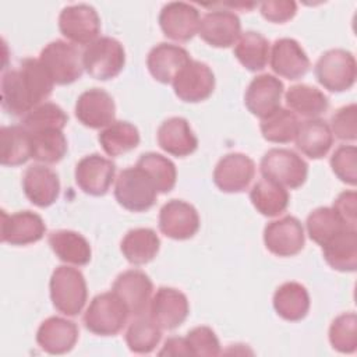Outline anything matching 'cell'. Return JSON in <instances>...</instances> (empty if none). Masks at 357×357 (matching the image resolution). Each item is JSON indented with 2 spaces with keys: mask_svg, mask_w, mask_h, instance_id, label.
<instances>
[{
  "mask_svg": "<svg viewBox=\"0 0 357 357\" xmlns=\"http://www.w3.org/2000/svg\"><path fill=\"white\" fill-rule=\"evenodd\" d=\"M156 197V185L144 169L135 165L119 173L114 185V198L124 209L130 212H145L155 205Z\"/></svg>",
  "mask_w": 357,
  "mask_h": 357,
  "instance_id": "obj_3",
  "label": "cell"
},
{
  "mask_svg": "<svg viewBox=\"0 0 357 357\" xmlns=\"http://www.w3.org/2000/svg\"><path fill=\"white\" fill-rule=\"evenodd\" d=\"M191 60L192 59L184 47L162 42L149 50L146 56V67L156 81L172 84L177 73Z\"/></svg>",
  "mask_w": 357,
  "mask_h": 357,
  "instance_id": "obj_25",
  "label": "cell"
},
{
  "mask_svg": "<svg viewBox=\"0 0 357 357\" xmlns=\"http://www.w3.org/2000/svg\"><path fill=\"white\" fill-rule=\"evenodd\" d=\"M250 199L261 215L266 218H275L286 211L290 197L283 185L269 178H261L252 185L250 191Z\"/></svg>",
  "mask_w": 357,
  "mask_h": 357,
  "instance_id": "obj_33",
  "label": "cell"
},
{
  "mask_svg": "<svg viewBox=\"0 0 357 357\" xmlns=\"http://www.w3.org/2000/svg\"><path fill=\"white\" fill-rule=\"evenodd\" d=\"M331 167L335 176L349 184L357 183V148L354 145H340L331 156Z\"/></svg>",
  "mask_w": 357,
  "mask_h": 357,
  "instance_id": "obj_44",
  "label": "cell"
},
{
  "mask_svg": "<svg viewBox=\"0 0 357 357\" xmlns=\"http://www.w3.org/2000/svg\"><path fill=\"white\" fill-rule=\"evenodd\" d=\"M273 308L276 314L286 321H301L310 310L308 290L298 282L280 284L273 294Z\"/></svg>",
  "mask_w": 357,
  "mask_h": 357,
  "instance_id": "obj_31",
  "label": "cell"
},
{
  "mask_svg": "<svg viewBox=\"0 0 357 357\" xmlns=\"http://www.w3.org/2000/svg\"><path fill=\"white\" fill-rule=\"evenodd\" d=\"M75 117L78 121L93 130L106 128L114 123L116 105L110 93L100 88H91L82 92L75 103Z\"/></svg>",
  "mask_w": 357,
  "mask_h": 357,
  "instance_id": "obj_19",
  "label": "cell"
},
{
  "mask_svg": "<svg viewBox=\"0 0 357 357\" xmlns=\"http://www.w3.org/2000/svg\"><path fill=\"white\" fill-rule=\"evenodd\" d=\"M98 139L105 153L116 158L135 149L141 137L134 124L128 121H114L99 132Z\"/></svg>",
  "mask_w": 357,
  "mask_h": 357,
  "instance_id": "obj_36",
  "label": "cell"
},
{
  "mask_svg": "<svg viewBox=\"0 0 357 357\" xmlns=\"http://www.w3.org/2000/svg\"><path fill=\"white\" fill-rule=\"evenodd\" d=\"M162 339V328L151 318V315H137L128 325L126 332V343L128 349L138 354H148L155 350Z\"/></svg>",
  "mask_w": 357,
  "mask_h": 357,
  "instance_id": "obj_37",
  "label": "cell"
},
{
  "mask_svg": "<svg viewBox=\"0 0 357 357\" xmlns=\"http://www.w3.org/2000/svg\"><path fill=\"white\" fill-rule=\"evenodd\" d=\"M78 335L75 322L61 317H49L38 328L36 343L49 354H66L74 349Z\"/></svg>",
  "mask_w": 357,
  "mask_h": 357,
  "instance_id": "obj_24",
  "label": "cell"
},
{
  "mask_svg": "<svg viewBox=\"0 0 357 357\" xmlns=\"http://www.w3.org/2000/svg\"><path fill=\"white\" fill-rule=\"evenodd\" d=\"M198 35L213 47H230L241 35L240 18L230 10L209 11L201 18Z\"/></svg>",
  "mask_w": 357,
  "mask_h": 357,
  "instance_id": "obj_21",
  "label": "cell"
},
{
  "mask_svg": "<svg viewBox=\"0 0 357 357\" xmlns=\"http://www.w3.org/2000/svg\"><path fill=\"white\" fill-rule=\"evenodd\" d=\"M254 176V160L244 153L233 152L225 155L216 163L213 170V183L223 192H243L248 188Z\"/></svg>",
  "mask_w": 357,
  "mask_h": 357,
  "instance_id": "obj_12",
  "label": "cell"
},
{
  "mask_svg": "<svg viewBox=\"0 0 357 357\" xmlns=\"http://www.w3.org/2000/svg\"><path fill=\"white\" fill-rule=\"evenodd\" d=\"M68 116L53 102H43L33 107L22 117V124L28 132H39L45 130H63L67 126Z\"/></svg>",
  "mask_w": 357,
  "mask_h": 357,
  "instance_id": "obj_42",
  "label": "cell"
},
{
  "mask_svg": "<svg viewBox=\"0 0 357 357\" xmlns=\"http://www.w3.org/2000/svg\"><path fill=\"white\" fill-rule=\"evenodd\" d=\"M49 245L56 257L75 266H84L89 264L92 250L88 240L73 230H56L49 234Z\"/></svg>",
  "mask_w": 357,
  "mask_h": 357,
  "instance_id": "obj_29",
  "label": "cell"
},
{
  "mask_svg": "<svg viewBox=\"0 0 357 357\" xmlns=\"http://www.w3.org/2000/svg\"><path fill=\"white\" fill-rule=\"evenodd\" d=\"M199 22V11L192 4L184 1L167 3L159 14V25L163 35L177 42L192 39L198 33Z\"/></svg>",
  "mask_w": 357,
  "mask_h": 357,
  "instance_id": "obj_17",
  "label": "cell"
},
{
  "mask_svg": "<svg viewBox=\"0 0 357 357\" xmlns=\"http://www.w3.org/2000/svg\"><path fill=\"white\" fill-rule=\"evenodd\" d=\"M128 315L124 303L113 291H106L92 298L84 314V325L93 335L114 336L124 328Z\"/></svg>",
  "mask_w": 357,
  "mask_h": 357,
  "instance_id": "obj_4",
  "label": "cell"
},
{
  "mask_svg": "<svg viewBox=\"0 0 357 357\" xmlns=\"http://www.w3.org/2000/svg\"><path fill=\"white\" fill-rule=\"evenodd\" d=\"M32 158V138L24 126L0 128V162L3 166H20Z\"/></svg>",
  "mask_w": 357,
  "mask_h": 357,
  "instance_id": "obj_32",
  "label": "cell"
},
{
  "mask_svg": "<svg viewBox=\"0 0 357 357\" xmlns=\"http://www.w3.org/2000/svg\"><path fill=\"white\" fill-rule=\"evenodd\" d=\"M172 85L180 100L198 103L212 95L215 89V74L208 64L191 60L177 73Z\"/></svg>",
  "mask_w": 357,
  "mask_h": 357,
  "instance_id": "obj_10",
  "label": "cell"
},
{
  "mask_svg": "<svg viewBox=\"0 0 357 357\" xmlns=\"http://www.w3.org/2000/svg\"><path fill=\"white\" fill-rule=\"evenodd\" d=\"M261 174L284 188L301 187L308 176L307 162L294 151L286 148H272L261 159Z\"/></svg>",
  "mask_w": 357,
  "mask_h": 357,
  "instance_id": "obj_5",
  "label": "cell"
},
{
  "mask_svg": "<svg viewBox=\"0 0 357 357\" xmlns=\"http://www.w3.org/2000/svg\"><path fill=\"white\" fill-rule=\"evenodd\" d=\"M326 264L339 272H354L357 268V229L346 227L322 245Z\"/></svg>",
  "mask_w": 357,
  "mask_h": 357,
  "instance_id": "obj_28",
  "label": "cell"
},
{
  "mask_svg": "<svg viewBox=\"0 0 357 357\" xmlns=\"http://www.w3.org/2000/svg\"><path fill=\"white\" fill-rule=\"evenodd\" d=\"M331 131L342 141H356L357 138V106L346 105L337 109L331 117Z\"/></svg>",
  "mask_w": 357,
  "mask_h": 357,
  "instance_id": "obj_46",
  "label": "cell"
},
{
  "mask_svg": "<svg viewBox=\"0 0 357 357\" xmlns=\"http://www.w3.org/2000/svg\"><path fill=\"white\" fill-rule=\"evenodd\" d=\"M159 356H191L188 343L185 340V337H169L162 350L158 353Z\"/></svg>",
  "mask_w": 357,
  "mask_h": 357,
  "instance_id": "obj_49",
  "label": "cell"
},
{
  "mask_svg": "<svg viewBox=\"0 0 357 357\" xmlns=\"http://www.w3.org/2000/svg\"><path fill=\"white\" fill-rule=\"evenodd\" d=\"M53 86L54 82L39 59H22L17 68L1 75V107L11 116H25L52 95Z\"/></svg>",
  "mask_w": 357,
  "mask_h": 357,
  "instance_id": "obj_1",
  "label": "cell"
},
{
  "mask_svg": "<svg viewBox=\"0 0 357 357\" xmlns=\"http://www.w3.org/2000/svg\"><path fill=\"white\" fill-rule=\"evenodd\" d=\"M284 100L290 107V112L307 119H317L329 107L326 95L318 88L307 84L290 86L284 93Z\"/></svg>",
  "mask_w": 357,
  "mask_h": 357,
  "instance_id": "obj_34",
  "label": "cell"
},
{
  "mask_svg": "<svg viewBox=\"0 0 357 357\" xmlns=\"http://www.w3.org/2000/svg\"><path fill=\"white\" fill-rule=\"evenodd\" d=\"M236 59L250 71H261L269 60V42L255 31H247L240 35L233 49Z\"/></svg>",
  "mask_w": 357,
  "mask_h": 357,
  "instance_id": "obj_35",
  "label": "cell"
},
{
  "mask_svg": "<svg viewBox=\"0 0 357 357\" xmlns=\"http://www.w3.org/2000/svg\"><path fill=\"white\" fill-rule=\"evenodd\" d=\"M116 165L100 156L91 153L84 156L75 166V183L88 195H105L114 181Z\"/></svg>",
  "mask_w": 357,
  "mask_h": 357,
  "instance_id": "obj_14",
  "label": "cell"
},
{
  "mask_svg": "<svg viewBox=\"0 0 357 357\" xmlns=\"http://www.w3.org/2000/svg\"><path fill=\"white\" fill-rule=\"evenodd\" d=\"M317 81L331 92L350 89L357 77V63L349 50H326L317 61L314 68Z\"/></svg>",
  "mask_w": 357,
  "mask_h": 357,
  "instance_id": "obj_8",
  "label": "cell"
},
{
  "mask_svg": "<svg viewBox=\"0 0 357 357\" xmlns=\"http://www.w3.org/2000/svg\"><path fill=\"white\" fill-rule=\"evenodd\" d=\"M22 190L26 198L39 208L54 204L60 195V180L54 170L45 165H31L22 176Z\"/></svg>",
  "mask_w": 357,
  "mask_h": 357,
  "instance_id": "obj_23",
  "label": "cell"
},
{
  "mask_svg": "<svg viewBox=\"0 0 357 357\" xmlns=\"http://www.w3.org/2000/svg\"><path fill=\"white\" fill-rule=\"evenodd\" d=\"M152 290V280L141 269L124 271L116 278L112 286V291L124 303L130 315L134 317L146 312Z\"/></svg>",
  "mask_w": 357,
  "mask_h": 357,
  "instance_id": "obj_13",
  "label": "cell"
},
{
  "mask_svg": "<svg viewBox=\"0 0 357 357\" xmlns=\"http://www.w3.org/2000/svg\"><path fill=\"white\" fill-rule=\"evenodd\" d=\"M261 15L275 24H284L297 13V4L293 0H269L259 4Z\"/></svg>",
  "mask_w": 357,
  "mask_h": 357,
  "instance_id": "obj_47",
  "label": "cell"
},
{
  "mask_svg": "<svg viewBox=\"0 0 357 357\" xmlns=\"http://www.w3.org/2000/svg\"><path fill=\"white\" fill-rule=\"evenodd\" d=\"M46 225L43 219L32 211H18L8 215L1 211L0 238L11 245H28L43 238Z\"/></svg>",
  "mask_w": 357,
  "mask_h": 357,
  "instance_id": "obj_16",
  "label": "cell"
},
{
  "mask_svg": "<svg viewBox=\"0 0 357 357\" xmlns=\"http://www.w3.org/2000/svg\"><path fill=\"white\" fill-rule=\"evenodd\" d=\"M305 226L308 237L321 247L339 231H342L346 227H350L331 206H321L314 209L307 216Z\"/></svg>",
  "mask_w": 357,
  "mask_h": 357,
  "instance_id": "obj_38",
  "label": "cell"
},
{
  "mask_svg": "<svg viewBox=\"0 0 357 357\" xmlns=\"http://www.w3.org/2000/svg\"><path fill=\"white\" fill-rule=\"evenodd\" d=\"M199 229V215L197 209L183 201L170 199L159 211V230L173 240H188Z\"/></svg>",
  "mask_w": 357,
  "mask_h": 357,
  "instance_id": "obj_15",
  "label": "cell"
},
{
  "mask_svg": "<svg viewBox=\"0 0 357 357\" xmlns=\"http://www.w3.org/2000/svg\"><path fill=\"white\" fill-rule=\"evenodd\" d=\"M185 340L191 356L215 357L220 354V343L216 333L209 326H195L188 331Z\"/></svg>",
  "mask_w": 357,
  "mask_h": 357,
  "instance_id": "obj_45",
  "label": "cell"
},
{
  "mask_svg": "<svg viewBox=\"0 0 357 357\" xmlns=\"http://www.w3.org/2000/svg\"><path fill=\"white\" fill-rule=\"evenodd\" d=\"M137 166L149 174L156 185L158 192L166 194L174 188L177 170L176 165L169 158L156 152H146L139 156Z\"/></svg>",
  "mask_w": 357,
  "mask_h": 357,
  "instance_id": "obj_40",
  "label": "cell"
},
{
  "mask_svg": "<svg viewBox=\"0 0 357 357\" xmlns=\"http://www.w3.org/2000/svg\"><path fill=\"white\" fill-rule=\"evenodd\" d=\"M283 82L272 74H261L252 78L244 95V105L248 112L261 120L280 107Z\"/></svg>",
  "mask_w": 357,
  "mask_h": 357,
  "instance_id": "obj_20",
  "label": "cell"
},
{
  "mask_svg": "<svg viewBox=\"0 0 357 357\" xmlns=\"http://www.w3.org/2000/svg\"><path fill=\"white\" fill-rule=\"evenodd\" d=\"M296 146L311 159H321L328 155L333 145V134L329 124L322 119H308L298 123L294 137Z\"/></svg>",
  "mask_w": 357,
  "mask_h": 357,
  "instance_id": "obj_27",
  "label": "cell"
},
{
  "mask_svg": "<svg viewBox=\"0 0 357 357\" xmlns=\"http://www.w3.org/2000/svg\"><path fill=\"white\" fill-rule=\"evenodd\" d=\"M39 61L56 85H68L81 78L84 71L82 56L70 42L53 40L39 54Z\"/></svg>",
  "mask_w": 357,
  "mask_h": 357,
  "instance_id": "obj_7",
  "label": "cell"
},
{
  "mask_svg": "<svg viewBox=\"0 0 357 357\" xmlns=\"http://www.w3.org/2000/svg\"><path fill=\"white\" fill-rule=\"evenodd\" d=\"M269 63L275 74L290 81L304 77L310 68L307 53L293 38H280L275 40L269 53Z\"/></svg>",
  "mask_w": 357,
  "mask_h": 357,
  "instance_id": "obj_22",
  "label": "cell"
},
{
  "mask_svg": "<svg viewBox=\"0 0 357 357\" xmlns=\"http://www.w3.org/2000/svg\"><path fill=\"white\" fill-rule=\"evenodd\" d=\"M84 70L95 79L107 81L117 77L126 64L123 45L110 36H100L82 53Z\"/></svg>",
  "mask_w": 357,
  "mask_h": 357,
  "instance_id": "obj_6",
  "label": "cell"
},
{
  "mask_svg": "<svg viewBox=\"0 0 357 357\" xmlns=\"http://www.w3.org/2000/svg\"><path fill=\"white\" fill-rule=\"evenodd\" d=\"M298 123L300 121L293 112L279 107L276 112L261 120L259 128L266 141L273 144H287L294 139Z\"/></svg>",
  "mask_w": 357,
  "mask_h": 357,
  "instance_id": "obj_41",
  "label": "cell"
},
{
  "mask_svg": "<svg viewBox=\"0 0 357 357\" xmlns=\"http://www.w3.org/2000/svg\"><path fill=\"white\" fill-rule=\"evenodd\" d=\"M329 342L340 353L351 354L357 349V315L344 312L337 315L329 326Z\"/></svg>",
  "mask_w": 357,
  "mask_h": 357,
  "instance_id": "obj_43",
  "label": "cell"
},
{
  "mask_svg": "<svg viewBox=\"0 0 357 357\" xmlns=\"http://www.w3.org/2000/svg\"><path fill=\"white\" fill-rule=\"evenodd\" d=\"M156 137L159 146L169 155L177 158L188 156L198 148V138L184 117H170L165 120L159 126Z\"/></svg>",
  "mask_w": 357,
  "mask_h": 357,
  "instance_id": "obj_26",
  "label": "cell"
},
{
  "mask_svg": "<svg viewBox=\"0 0 357 357\" xmlns=\"http://www.w3.org/2000/svg\"><path fill=\"white\" fill-rule=\"evenodd\" d=\"M190 314L187 296L174 287H159L149 303V315L162 329L178 328Z\"/></svg>",
  "mask_w": 357,
  "mask_h": 357,
  "instance_id": "obj_18",
  "label": "cell"
},
{
  "mask_svg": "<svg viewBox=\"0 0 357 357\" xmlns=\"http://www.w3.org/2000/svg\"><path fill=\"white\" fill-rule=\"evenodd\" d=\"M159 248V236L149 227L128 230L120 243L123 257L132 265H145L151 262L158 255Z\"/></svg>",
  "mask_w": 357,
  "mask_h": 357,
  "instance_id": "obj_30",
  "label": "cell"
},
{
  "mask_svg": "<svg viewBox=\"0 0 357 357\" xmlns=\"http://www.w3.org/2000/svg\"><path fill=\"white\" fill-rule=\"evenodd\" d=\"M357 194L356 191H343L333 201V209L350 227L357 229V212H356Z\"/></svg>",
  "mask_w": 357,
  "mask_h": 357,
  "instance_id": "obj_48",
  "label": "cell"
},
{
  "mask_svg": "<svg viewBox=\"0 0 357 357\" xmlns=\"http://www.w3.org/2000/svg\"><path fill=\"white\" fill-rule=\"evenodd\" d=\"M264 243L266 250L276 257L298 254L305 243L301 222L290 215L269 222L264 229Z\"/></svg>",
  "mask_w": 357,
  "mask_h": 357,
  "instance_id": "obj_11",
  "label": "cell"
},
{
  "mask_svg": "<svg viewBox=\"0 0 357 357\" xmlns=\"http://www.w3.org/2000/svg\"><path fill=\"white\" fill-rule=\"evenodd\" d=\"M49 290L53 307L67 317L78 315L85 307L88 298L86 282L77 268L57 266L50 276Z\"/></svg>",
  "mask_w": 357,
  "mask_h": 357,
  "instance_id": "obj_2",
  "label": "cell"
},
{
  "mask_svg": "<svg viewBox=\"0 0 357 357\" xmlns=\"http://www.w3.org/2000/svg\"><path fill=\"white\" fill-rule=\"evenodd\" d=\"M59 29L75 45H91L100 33V18L89 4H73L61 10Z\"/></svg>",
  "mask_w": 357,
  "mask_h": 357,
  "instance_id": "obj_9",
  "label": "cell"
},
{
  "mask_svg": "<svg viewBox=\"0 0 357 357\" xmlns=\"http://www.w3.org/2000/svg\"><path fill=\"white\" fill-rule=\"evenodd\" d=\"M31 134V132H29ZM32 158L38 162L53 165L60 162L67 153V138L63 130H45L31 134Z\"/></svg>",
  "mask_w": 357,
  "mask_h": 357,
  "instance_id": "obj_39",
  "label": "cell"
}]
</instances>
